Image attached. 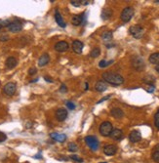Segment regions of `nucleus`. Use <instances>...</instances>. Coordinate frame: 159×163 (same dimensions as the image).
<instances>
[{
    "label": "nucleus",
    "mask_w": 159,
    "mask_h": 163,
    "mask_svg": "<svg viewBox=\"0 0 159 163\" xmlns=\"http://www.w3.org/2000/svg\"><path fill=\"white\" fill-rule=\"evenodd\" d=\"M18 65V60L15 57H9L7 58V60L5 62V65L8 69H13L16 68V65Z\"/></svg>",
    "instance_id": "2eb2a0df"
},
{
    "label": "nucleus",
    "mask_w": 159,
    "mask_h": 163,
    "mask_svg": "<svg viewBox=\"0 0 159 163\" xmlns=\"http://www.w3.org/2000/svg\"><path fill=\"white\" fill-rule=\"evenodd\" d=\"M129 33L136 39H140L143 36V33L145 31L143 28L140 27V25H133L130 28H129Z\"/></svg>",
    "instance_id": "39448f33"
},
{
    "label": "nucleus",
    "mask_w": 159,
    "mask_h": 163,
    "mask_svg": "<svg viewBox=\"0 0 159 163\" xmlns=\"http://www.w3.org/2000/svg\"><path fill=\"white\" fill-rule=\"evenodd\" d=\"M70 3H71L72 6H75V7L81 6V0H71Z\"/></svg>",
    "instance_id": "473e14b6"
},
{
    "label": "nucleus",
    "mask_w": 159,
    "mask_h": 163,
    "mask_svg": "<svg viewBox=\"0 0 159 163\" xmlns=\"http://www.w3.org/2000/svg\"><path fill=\"white\" fill-rule=\"evenodd\" d=\"M77 150H78V147H77L74 143H70L68 144V150L69 151H72L73 153V151H76Z\"/></svg>",
    "instance_id": "c85d7f7f"
},
{
    "label": "nucleus",
    "mask_w": 159,
    "mask_h": 163,
    "mask_svg": "<svg viewBox=\"0 0 159 163\" xmlns=\"http://www.w3.org/2000/svg\"><path fill=\"white\" fill-rule=\"evenodd\" d=\"M8 29L11 32H19L23 29V25L20 21L15 20L10 23V25H8Z\"/></svg>",
    "instance_id": "0eeeda50"
},
{
    "label": "nucleus",
    "mask_w": 159,
    "mask_h": 163,
    "mask_svg": "<svg viewBox=\"0 0 159 163\" xmlns=\"http://www.w3.org/2000/svg\"><path fill=\"white\" fill-rule=\"evenodd\" d=\"M100 54H101V49H100V48H94V49L91 51L90 56L92 58H98L100 56Z\"/></svg>",
    "instance_id": "a878e982"
},
{
    "label": "nucleus",
    "mask_w": 159,
    "mask_h": 163,
    "mask_svg": "<svg viewBox=\"0 0 159 163\" xmlns=\"http://www.w3.org/2000/svg\"><path fill=\"white\" fill-rule=\"evenodd\" d=\"M68 110H66L65 109H62V107H61V109H57L56 112V118L59 120V121H64L66 119V117H68Z\"/></svg>",
    "instance_id": "9b49d317"
},
{
    "label": "nucleus",
    "mask_w": 159,
    "mask_h": 163,
    "mask_svg": "<svg viewBox=\"0 0 159 163\" xmlns=\"http://www.w3.org/2000/svg\"><path fill=\"white\" fill-rule=\"evenodd\" d=\"M154 89H155L154 85H149V86L146 87V90L147 92H149V93H153V92H154Z\"/></svg>",
    "instance_id": "f704fd0d"
},
{
    "label": "nucleus",
    "mask_w": 159,
    "mask_h": 163,
    "mask_svg": "<svg viewBox=\"0 0 159 163\" xmlns=\"http://www.w3.org/2000/svg\"><path fill=\"white\" fill-rule=\"evenodd\" d=\"M134 14H135V11L132 7H126V8H124L123 11H122L120 18H121L122 22H124V23H128V22L131 21L133 16H134Z\"/></svg>",
    "instance_id": "7ed1b4c3"
},
{
    "label": "nucleus",
    "mask_w": 159,
    "mask_h": 163,
    "mask_svg": "<svg viewBox=\"0 0 159 163\" xmlns=\"http://www.w3.org/2000/svg\"><path fill=\"white\" fill-rule=\"evenodd\" d=\"M154 123H155V126L158 128L159 130V109L157 110V112L155 113V116H154Z\"/></svg>",
    "instance_id": "7c9ffc66"
},
{
    "label": "nucleus",
    "mask_w": 159,
    "mask_h": 163,
    "mask_svg": "<svg viewBox=\"0 0 159 163\" xmlns=\"http://www.w3.org/2000/svg\"><path fill=\"white\" fill-rule=\"evenodd\" d=\"M154 150H157V151H159V144H157V146H155V147H154Z\"/></svg>",
    "instance_id": "a19ab883"
},
{
    "label": "nucleus",
    "mask_w": 159,
    "mask_h": 163,
    "mask_svg": "<svg viewBox=\"0 0 159 163\" xmlns=\"http://www.w3.org/2000/svg\"><path fill=\"white\" fill-rule=\"evenodd\" d=\"M84 48V44L83 42H81L80 40H74L72 42V50L75 52L77 54H81L83 51Z\"/></svg>",
    "instance_id": "f8f14e48"
},
{
    "label": "nucleus",
    "mask_w": 159,
    "mask_h": 163,
    "mask_svg": "<svg viewBox=\"0 0 159 163\" xmlns=\"http://www.w3.org/2000/svg\"><path fill=\"white\" fill-rule=\"evenodd\" d=\"M155 69H156V71L159 73V65H156V66H155Z\"/></svg>",
    "instance_id": "37998d69"
},
{
    "label": "nucleus",
    "mask_w": 159,
    "mask_h": 163,
    "mask_svg": "<svg viewBox=\"0 0 159 163\" xmlns=\"http://www.w3.org/2000/svg\"><path fill=\"white\" fill-rule=\"evenodd\" d=\"M131 64H132L133 68H134L136 70H138V71H143V70L146 68L145 61H143V59L142 57H140V56L132 57Z\"/></svg>",
    "instance_id": "f03ea898"
},
{
    "label": "nucleus",
    "mask_w": 159,
    "mask_h": 163,
    "mask_svg": "<svg viewBox=\"0 0 159 163\" xmlns=\"http://www.w3.org/2000/svg\"><path fill=\"white\" fill-rule=\"evenodd\" d=\"M116 151H117V147L114 146V144H108V146L103 147V153L108 155V156H112V155L116 153Z\"/></svg>",
    "instance_id": "9d476101"
},
{
    "label": "nucleus",
    "mask_w": 159,
    "mask_h": 163,
    "mask_svg": "<svg viewBox=\"0 0 159 163\" xmlns=\"http://www.w3.org/2000/svg\"><path fill=\"white\" fill-rule=\"evenodd\" d=\"M101 163H106V162H101Z\"/></svg>",
    "instance_id": "49530a36"
},
{
    "label": "nucleus",
    "mask_w": 159,
    "mask_h": 163,
    "mask_svg": "<svg viewBox=\"0 0 159 163\" xmlns=\"http://www.w3.org/2000/svg\"><path fill=\"white\" fill-rule=\"evenodd\" d=\"M50 137L53 140L57 141V142L64 143L66 140V135L65 134H59V133H51Z\"/></svg>",
    "instance_id": "a211bd4d"
},
{
    "label": "nucleus",
    "mask_w": 159,
    "mask_h": 163,
    "mask_svg": "<svg viewBox=\"0 0 159 163\" xmlns=\"http://www.w3.org/2000/svg\"><path fill=\"white\" fill-rule=\"evenodd\" d=\"M83 19H84V15L83 14H81V15H75V16L72 17L71 23H72L73 25H80L81 24H82Z\"/></svg>",
    "instance_id": "412c9836"
},
{
    "label": "nucleus",
    "mask_w": 159,
    "mask_h": 163,
    "mask_svg": "<svg viewBox=\"0 0 159 163\" xmlns=\"http://www.w3.org/2000/svg\"><path fill=\"white\" fill-rule=\"evenodd\" d=\"M140 140H142V134L138 130H133L129 134V141L131 143H138Z\"/></svg>",
    "instance_id": "1a4fd4ad"
},
{
    "label": "nucleus",
    "mask_w": 159,
    "mask_h": 163,
    "mask_svg": "<svg viewBox=\"0 0 159 163\" xmlns=\"http://www.w3.org/2000/svg\"><path fill=\"white\" fill-rule=\"evenodd\" d=\"M2 28V25H1V22H0V28Z\"/></svg>",
    "instance_id": "a18cd8bd"
},
{
    "label": "nucleus",
    "mask_w": 159,
    "mask_h": 163,
    "mask_svg": "<svg viewBox=\"0 0 159 163\" xmlns=\"http://www.w3.org/2000/svg\"><path fill=\"white\" fill-rule=\"evenodd\" d=\"M55 20H56V23L60 25L61 28H65L66 27V24L65 22L64 21V19H62V15L60 14V12H59L58 10H56V12H55Z\"/></svg>",
    "instance_id": "dca6fc26"
},
{
    "label": "nucleus",
    "mask_w": 159,
    "mask_h": 163,
    "mask_svg": "<svg viewBox=\"0 0 159 163\" xmlns=\"http://www.w3.org/2000/svg\"><path fill=\"white\" fill-rule=\"evenodd\" d=\"M110 97H111V95H108V96H106V97H105V98H103L102 100H100V101L98 102V103H102V102H103V101H106V100H108Z\"/></svg>",
    "instance_id": "4c0bfd02"
},
{
    "label": "nucleus",
    "mask_w": 159,
    "mask_h": 163,
    "mask_svg": "<svg viewBox=\"0 0 159 163\" xmlns=\"http://www.w3.org/2000/svg\"><path fill=\"white\" fill-rule=\"evenodd\" d=\"M149 63H151V64L158 65H159V53H153V54H151L150 56H149Z\"/></svg>",
    "instance_id": "4be33fe9"
},
{
    "label": "nucleus",
    "mask_w": 159,
    "mask_h": 163,
    "mask_svg": "<svg viewBox=\"0 0 159 163\" xmlns=\"http://www.w3.org/2000/svg\"><path fill=\"white\" fill-rule=\"evenodd\" d=\"M65 106H66V107H68V109H70V110H73L76 107V105H74L72 102H66V103H65Z\"/></svg>",
    "instance_id": "2f4dec72"
},
{
    "label": "nucleus",
    "mask_w": 159,
    "mask_h": 163,
    "mask_svg": "<svg viewBox=\"0 0 159 163\" xmlns=\"http://www.w3.org/2000/svg\"><path fill=\"white\" fill-rule=\"evenodd\" d=\"M103 78L105 82L111 84L113 86H119V85L123 84L124 82L123 77L120 74H117V73H113V72H103Z\"/></svg>",
    "instance_id": "f257e3e1"
},
{
    "label": "nucleus",
    "mask_w": 159,
    "mask_h": 163,
    "mask_svg": "<svg viewBox=\"0 0 159 163\" xmlns=\"http://www.w3.org/2000/svg\"><path fill=\"white\" fill-rule=\"evenodd\" d=\"M152 159L154 162L159 163V151L154 150V153H152Z\"/></svg>",
    "instance_id": "c756f323"
},
{
    "label": "nucleus",
    "mask_w": 159,
    "mask_h": 163,
    "mask_svg": "<svg viewBox=\"0 0 159 163\" xmlns=\"http://www.w3.org/2000/svg\"><path fill=\"white\" fill-rule=\"evenodd\" d=\"M143 82L149 84V85H154V82H155V77L152 76V75H146L143 77Z\"/></svg>",
    "instance_id": "393cba45"
},
{
    "label": "nucleus",
    "mask_w": 159,
    "mask_h": 163,
    "mask_svg": "<svg viewBox=\"0 0 159 163\" xmlns=\"http://www.w3.org/2000/svg\"><path fill=\"white\" fill-rule=\"evenodd\" d=\"M49 61H50L49 55H48L47 53H44L42 56L39 58V60H38V65L42 68V66L46 65L48 63H49Z\"/></svg>",
    "instance_id": "aec40b11"
},
{
    "label": "nucleus",
    "mask_w": 159,
    "mask_h": 163,
    "mask_svg": "<svg viewBox=\"0 0 159 163\" xmlns=\"http://www.w3.org/2000/svg\"><path fill=\"white\" fill-rule=\"evenodd\" d=\"M111 64H113V61L111 60V61H106V60H102L101 62L99 63V66L100 68H106V66H108L109 65H111Z\"/></svg>",
    "instance_id": "bb28decb"
},
{
    "label": "nucleus",
    "mask_w": 159,
    "mask_h": 163,
    "mask_svg": "<svg viewBox=\"0 0 159 163\" xmlns=\"http://www.w3.org/2000/svg\"><path fill=\"white\" fill-rule=\"evenodd\" d=\"M60 92L61 93H66V92H68V88H66L65 84H62V86L60 88Z\"/></svg>",
    "instance_id": "c9c22d12"
},
{
    "label": "nucleus",
    "mask_w": 159,
    "mask_h": 163,
    "mask_svg": "<svg viewBox=\"0 0 159 163\" xmlns=\"http://www.w3.org/2000/svg\"><path fill=\"white\" fill-rule=\"evenodd\" d=\"M112 130H113L112 124L108 121L103 122L101 126H100V133L103 137H108L110 135V133L112 132Z\"/></svg>",
    "instance_id": "20e7f679"
},
{
    "label": "nucleus",
    "mask_w": 159,
    "mask_h": 163,
    "mask_svg": "<svg viewBox=\"0 0 159 163\" xmlns=\"http://www.w3.org/2000/svg\"><path fill=\"white\" fill-rule=\"evenodd\" d=\"M44 79H45L47 82H49V83H52L53 82V79L50 78V77H48V76H44Z\"/></svg>",
    "instance_id": "58836bf2"
},
{
    "label": "nucleus",
    "mask_w": 159,
    "mask_h": 163,
    "mask_svg": "<svg viewBox=\"0 0 159 163\" xmlns=\"http://www.w3.org/2000/svg\"><path fill=\"white\" fill-rule=\"evenodd\" d=\"M110 114H111L114 118H117V119H119V118H122L124 116L123 110L119 109V107H114V109H112L111 112H110Z\"/></svg>",
    "instance_id": "6ab92c4d"
},
{
    "label": "nucleus",
    "mask_w": 159,
    "mask_h": 163,
    "mask_svg": "<svg viewBox=\"0 0 159 163\" xmlns=\"http://www.w3.org/2000/svg\"><path fill=\"white\" fill-rule=\"evenodd\" d=\"M8 39H9L8 36H1V37H0V40H1V41H5V40H8Z\"/></svg>",
    "instance_id": "ea45409f"
},
{
    "label": "nucleus",
    "mask_w": 159,
    "mask_h": 163,
    "mask_svg": "<svg viewBox=\"0 0 159 163\" xmlns=\"http://www.w3.org/2000/svg\"><path fill=\"white\" fill-rule=\"evenodd\" d=\"M95 89L98 92H105L108 89V83L105 82L103 80H99L95 85Z\"/></svg>",
    "instance_id": "f3484780"
},
{
    "label": "nucleus",
    "mask_w": 159,
    "mask_h": 163,
    "mask_svg": "<svg viewBox=\"0 0 159 163\" xmlns=\"http://www.w3.org/2000/svg\"><path fill=\"white\" fill-rule=\"evenodd\" d=\"M88 88H89V87H88V83L86 82V83H85V91H87Z\"/></svg>",
    "instance_id": "79ce46f5"
},
{
    "label": "nucleus",
    "mask_w": 159,
    "mask_h": 163,
    "mask_svg": "<svg viewBox=\"0 0 159 163\" xmlns=\"http://www.w3.org/2000/svg\"><path fill=\"white\" fill-rule=\"evenodd\" d=\"M36 72H37V68H30L28 69V74L29 75H34Z\"/></svg>",
    "instance_id": "72a5a7b5"
},
{
    "label": "nucleus",
    "mask_w": 159,
    "mask_h": 163,
    "mask_svg": "<svg viewBox=\"0 0 159 163\" xmlns=\"http://www.w3.org/2000/svg\"><path fill=\"white\" fill-rule=\"evenodd\" d=\"M68 48H69L68 43L65 41H60L56 43V45H55V50L58 52H65L68 50Z\"/></svg>",
    "instance_id": "4468645a"
},
{
    "label": "nucleus",
    "mask_w": 159,
    "mask_h": 163,
    "mask_svg": "<svg viewBox=\"0 0 159 163\" xmlns=\"http://www.w3.org/2000/svg\"><path fill=\"white\" fill-rule=\"evenodd\" d=\"M155 3H159V0H156V1H154Z\"/></svg>",
    "instance_id": "c03bdc74"
},
{
    "label": "nucleus",
    "mask_w": 159,
    "mask_h": 163,
    "mask_svg": "<svg viewBox=\"0 0 159 163\" xmlns=\"http://www.w3.org/2000/svg\"><path fill=\"white\" fill-rule=\"evenodd\" d=\"M111 16H112V11L110 9H103L102 11L101 17H102L103 20H108Z\"/></svg>",
    "instance_id": "5701e85b"
},
{
    "label": "nucleus",
    "mask_w": 159,
    "mask_h": 163,
    "mask_svg": "<svg viewBox=\"0 0 159 163\" xmlns=\"http://www.w3.org/2000/svg\"><path fill=\"white\" fill-rule=\"evenodd\" d=\"M112 37H113V35H112V32L111 31H106V32H103V34H102L103 40L105 42H106V43H108L110 40L112 39Z\"/></svg>",
    "instance_id": "b1692460"
},
{
    "label": "nucleus",
    "mask_w": 159,
    "mask_h": 163,
    "mask_svg": "<svg viewBox=\"0 0 159 163\" xmlns=\"http://www.w3.org/2000/svg\"><path fill=\"white\" fill-rule=\"evenodd\" d=\"M109 137L114 141H120L123 139V132L120 129H113Z\"/></svg>",
    "instance_id": "ddd939ff"
},
{
    "label": "nucleus",
    "mask_w": 159,
    "mask_h": 163,
    "mask_svg": "<svg viewBox=\"0 0 159 163\" xmlns=\"http://www.w3.org/2000/svg\"><path fill=\"white\" fill-rule=\"evenodd\" d=\"M85 142H86L87 146L90 147L92 150H97L99 149V140L97 139V137L95 136H87L85 138Z\"/></svg>",
    "instance_id": "423d86ee"
},
{
    "label": "nucleus",
    "mask_w": 159,
    "mask_h": 163,
    "mask_svg": "<svg viewBox=\"0 0 159 163\" xmlns=\"http://www.w3.org/2000/svg\"><path fill=\"white\" fill-rule=\"evenodd\" d=\"M16 89H17V85L13 83V82H9L7 83L4 88H3V92L7 95V96H13L16 93Z\"/></svg>",
    "instance_id": "6e6552de"
},
{
    "label": "nucleus",
    "mask_w": 159,
    "mask_h": 163,
    "mask_svg": "<svg viewBox=\"0 0 159 163\" xmlns=\"http://www.w3.org/2000/svg\"><path fill=\"white\" fill-rule=\"evenodd\" d=\"M7 139V136L4 134V133H2V132H0V143H2V142H4V141Z\"/></svg>",
    "instance_id": "e433bc0d"
},
{
    "label": "nucleus",
    "mask_w": 159,
    "mask_h": 163,
    "mask_svg": "<svg viewBox=\"0 0 159 163\" xmlns=\"http://www.w3.org/2000/svg\"><path fill=\"white\" fill-rule=\"evenodd\" d=\"M70 158H71V160L73 162H75V163H83V159L79 157V156H77L76 154H72V155H70L69 156Z\"/></svg>",
    "instance_id": "cd10ccee"
}]
</instances>
